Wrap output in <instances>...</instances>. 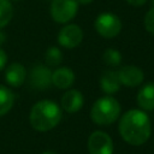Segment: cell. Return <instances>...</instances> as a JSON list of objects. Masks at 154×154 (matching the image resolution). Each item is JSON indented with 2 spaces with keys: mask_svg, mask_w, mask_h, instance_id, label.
<instances>
[{
  "mask_svg": "<svg viewBox=\"0 0 154 154\" xmlns=\"http://www.w3.org/2000/svg\"><path fill=\"white\" fill-rule=\"evenodd\" d=\"M77 0H52L49 6V14L52 19L60 24H67L72 20L78 11Z\"/></svg>",
  "mask_w": 154,
  "mask_h": 154,
  "instance_id": "5b68a950",
  "label": "cell"
},
{
  "mask_svg": "<svg viewBox=\"0 0 154 154\" xmlns=\"http://www.w3.org/2000/svg\"><path fill=\"white\" fill-rule=\"evenodd\" d=\"M13 17V6L11 0H0V29L5 28Z\"/></svg>",
  "mask_w": 154,
  "mask_h": 154,
  "instance_id": "e0dca14e",
  "label": "cell"
},
{
  "mask_svg": "<svg viewBox=\"0 0 154 154\" xmlns=\"http://www.w3.org/2000/svg\"><path fill=\"white\" fill-rule=\"evenodd\" d=\"M100 89L106 95H113L120 89V81L118 77V72L114 70H107L100 77Z\"/></svg>",
  "mask_w": 154,
  "mask_h": 154,
  "instance_id": "5bb4252c",
  "label": "cell"
},
{
  "mask_svg": "<svg viewBox=\"0 0 154 154\" xmlns=\"http://www.w3.org/2000/svg\"><path fill=\"white\" fill-rule=\"evenodd\" d=\"M117 72L120 83L128 88L138 87L144 79V73L142 69L136 65H124Z\"/></svg>",
  "mask_w": 154,
  "mask_h": 154,
  "instance_id": "9c48e42d",
  "label": "cell"
},
{
  "mask_svg": "<svg viewBox=\"0 0 154 154\" xmlns=\"http://www.w3.org/2000/svg\"><path fill=\"white\" fill-rule=\"evenodd\" d=\"M102 61L111 67H117L122 63V53L116 48H107L102 54Z\"/></svg>",
  "mask_w": 154,
  "mask_h": 154,
  "instance_id": "ac0fdd59",
  "label": "cell"
},
{
  "mask_svg": "<svg viewBox=\"0 0 154 154\" xmlns=\"http://www.w3.org/2000/svg\"><path fill=\"white\" fill-rule=\"evenodd\" d=\"M45 61L48 67H58L63 61V52L57 46H51L45 54Z\"/></svg>",
  "mask_w": 154,
  "mask_h": 154,
  "instance_id": "2e32d148",
  "label": "cell"
},
{
  "mask_svg": "<svg viewBox=\"0 0 154 154\" xmlns=\"http://www.w3.org/2000/svg\"><path fill=\"white\" fill-rule=\"evenodd\" d=\"M78 1V4H81V5H88V4H91L94 0H77Z\"/></svg>",
  "mask_w": 154,
  "mask_h": 154,
  "instance_id": "603a6c76",
  "label": "cell"
},
{
  "mask_svg": "<svg viewBox=\"0 0 154 154\" xmlns=\"http://www.w3.org/2000/svg\"><path fill=\"white\" fill-rule=\"evenodd\" d=\"M118 131L126 143L131 146H142L152 135V123L144 111L132 108L120 117Z\"/></svg>",
  "mask_w": 154,
  "mask_h": 154,
  "instance_id": "6da1fadb",
  "label": "cell"
},
{
  "mask_svg": "<svg viewBox=\"0 0 154 154\" xmlns=\"http://www.w3.org/2000/svg\"><path fill=\"white\" fill-rule=\"evenodd\" d=\"M120 103L112 95H105L99 97L91 106L90 119L93 123L100 126H107L113 124L120 116Z\"/></svg>",
  "mask_w": 154,
  "mask_h": 154,
  "instance_id": "3957f363",
  "label": "cell"
},
{
  "mask_svg": "<svg viewBox=\"0 0 154 154\" xmlns=\"http://www.w3.org/2000/svg\"><path fill=\"white\" fill-rule=\"evenodd\" d=\"M87 147L89 154H113V141L107 132L101 130L89 135Z\"/></svg>",
  "mask_w": 154,
  "mask_h": 154,
  "instance_id": "8992f818",
  "label": "cell"
},
{
  "mask_svg": "<svg viewBox=\"0 0 154 154\" xmlns=\"http://www.w3.org/2000/svg\"><path fill=\"white\" fill-rule=\"evenodd\" d=\"M61 107L52 100H40L30 109L29 122L34 130L46 132L54 129L61 120Z\"/></svg>",
  "mask_w": 154,
  "mask_h": 154,
  "instance_id": "7a4b0ae2",
  "label": "cell"
},
{
  "mask_svg": "<svg viewBox=\"0 0 154 154\" xmlns=\"http://www.w3.org/2000/svg\"><path fill=\"white\" fill-rule=\"evenodd\" d=\"M143 24H144L146 30H147L149 34L154 35V5H153V7H152L149 11H147V13H146V16H144Z\"/></svg>",
  "mask_w": 154,
  "mask_h": 154,
  "instance_id": "d6986e66",
  "label": "cell"
},
{
  "mask_svg": "<svg viewBox=\"0 0 154 154\" xmlns=\"http://www.w3.org/2000/svg\"><path fill=\"white\" fill-rule=\"evenodd\" d=\"M29 84L35 90H46L52 85V70L47 65L37 64L29 72Z\"/></svg>",
  "mask_w": 154,
  "mask_h": 154,
  "instance_id": "52a82bcc",
  "label": "cell"
},
{
  "mask_svg": "<svg viewBox=\"0 0 154 154\" xmlns=\"http://www.w3.org/2000/svg\"><path fill=\"white\" fill-rule=\"evenodd\" d=\"M6 63H7V54L4 49L0 48V71H2L5 69Z\"/></svg>",
  "mask_w": 154,
  "mask_h": 154,
  "instance_id": "ffe728a7",
  "label": "cell"
},
{
  "mask_svg": "<svg viewBox=\"0 0 154 154\" xmlns=\"http://www.w3.org/2000/svg\"><path fill=\"white\" fill-rule=\"evenodd\" d=\"M136 102L142 111L154 109V82H148L140 88L137 91Z\"/></svg>",
  "mask_w": 154,
  "mask_h": 154,
  "instance_id": "4fadbf2b",
  "label": "cell"
},
{
  "mask_svg": "<svg viewBox=\"0 0 154 154\" xmlns=\"http://www.w3.org/2000/svg\"><path fill=\"white\" fill-rule=\"evenodd\" d=\"M83 40V30L77 24H66L58 34V43L66 48L72 49L81 45Z\"/></svg>",
  "mask_w": 154,
  "mask_h": 154,
  "instance_id": "ba28073f",
  "label": "cell"
},
{
  "mask_svg": "<svg viewBox=\"0 0 154 154\" xmlns=\"http://www.w3.org/2000/svg\"><path fill=\"white\" fill-rule=\"evenodd\" d=\"M94 28L101 37L113 38L122 31V20L112 12H102L95 18Z\"/></svg>",
  "mask_w": 154,
  "mask_h": 154,
  "instance_id": "277c9868",
  "label": "cell"
},
{
  "mask_svg": "<svg viewBox=\"0 0 154 154\" xmlns=\"http://www.w3.org/2000/svg\"><path fill=\"white\" fill-rule=\"evenodd\" d=\"M5 41H6V35L0 30V45H2Z\"/></svg>",
  "mask_w": 154,
  "mask_h": 154,
  "instance_id": "7402d4cb",
  "label": "cell"
},
{
  "mask_svg": "<svg viewBox=\"0 0 154 154\" xmlns=\"http://www.w3.org/2000/svg\"><path fill=\"white\" fill-rule=\"evenodd\" d=\"M14 103V94L12 90L0 84V117L5 116L11 111Z\"/></svg>",
  "mask_w": 154,
  "mask_h": 154,
  "instance_id": "9a60e30c",
  "label": "cell"
},
{
  "mask_svg": "<svg viewBox=\"0 0 154 154\" xmlns=\"http://www.w3.org/2000/svg\"><path fill=\"white\" fill-rule=\"evenodd\" d=\"M13 1H19V0H13Z\"/></svg>",
  "mask_w": 154,
  "mask_h": 154,
  "instance_id": "d4e9b609",
  "label": "cell"
},
{
  "mask_svg": "<svg viewBox=\"0 0 154 154\" xmlns=\"http://www.w3.org/2000/svg\"><path fill=\"white\" fill-rule=\"evenodd\" d=\"M75 72L67 66H58L52 71V84L58 89H70L75 83Z\"/></svg>",
  "mask_w": 154,
  "mask_h": 154,
  "instance_id": "8fae6325",
  "label": "cell"
},
{
  "mask_svg": "<svg viewBox=\"0 0 154 154\" xmlns=\"http://www.w3.org/2000/svg\"><path fill=\"white\" fill-rule=\"evenodd\" d=\"M26 78V70L20 63H12L5 69V81L12 88H19Z\"/></svg>",
  "mask_w": 154,
  "mask_h": 154,
  "instance_id": "7c38bea8",
  "label": "cell"
},
{
  "mask_svg": "<svg viewBox=\"0 0 154 154\" xmlns=\"http://www.w3.org/2000/svg\"><path fill=\"white\" fill-rule=\"evenodd\" d=\"M84 103V96L78 89H67L60 100V107L67 113L78 112Z\"/></svg>",
  "mask_w": 154,
  "mask_h": 154,
  "instance_id": "30bf717a",
  "label": "cell"
},
{
  "mask_svg": "<svg viewBox=\"0 0 154 154\" xmlns=\"http://www.w3.org/2000/svg\"><path fill=\"white\" fill-rule=\"evenodd\" d=\"M41 154H58V153H55V152H53V150H46V152H43V153H41Z\"/></svg>",
  "mask_w": 154,
  "mask_h": 154,
  "instance_id": "cb8c5ba5",
  "label": "cell"
},
{
  "mask_svg": "<svg viewBox=\"0 0 154 154\" xmlns=\"http://www.w3.org/2000/svg\"><path fill=\"white\" fill-rule=\"evenodd\" d=\"M129 5H131V6H142V5H144L148 0H125Z\"/></svg>",
  "mask_w": 154,
  "mask_h": 154,
  "instance_id": "44dd1931",
  "label": "cell"
}]
</instances>
